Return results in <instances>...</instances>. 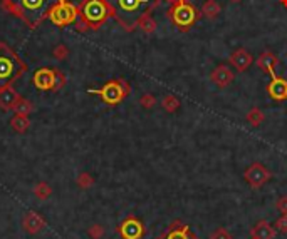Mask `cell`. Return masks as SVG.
<instances>
[{
    "label": "cell",
    "mask_w": 287,
    "mask_h": 239,
    "mask_svg": "<svg viewBox=\"0 0 287 239\" xmlns=\"http://www.w3.org/2000/svg\"><path fill=\"white\" fill-rule=\"evenodd\" d=\"M277 207H279V211L282 214L287 216V198H281L279 202H277Z\"/></svg>",
    "instance_id": "44dd1931"
},
{
    "label": "cell",
    "mask_w": 287,
    "mask_h": 239,
    "mask_svg": "<svg viewBox=\"0 0 287 239\" xmlns=\"http://www.w3.org/2000/svg\"><path fill=\"white\" fill-rule=\"evenodd\" d=\"M277 62H279V59L276 57V55L272 54V52H264V54H260L259 55V59H257V65L262 71H265L267 74H271V77L274 79V77H277L276 76V71H274V67L277 65Z\"/></svg>",
    "instance_id": "4fadbf2b"
},
{
    "label": "cell",
    "mask_w": 287,
    "mask_h": 239,
    "mask_svg": "<svg viewBox=\"0 0 287 239\" xmlns=\"http://www.w3.org/2000/svg\"><path fill=\"white\" fill-rule=\"evenodd\" d=\"M210 239H232V238H230V234L225 231L224 228H219V229H215L214 231V234H212Z\"/></svg>",
    "instance_id": "d6986e66"
},
{
    "label": "cell",
    "mask_w": 287,
    "mask_h": 239,
    "mask_svg": "<svg viewBox=\"0 0 287 239\" xmlns=\"http://www.w3.org/2000/svg\"><path fill=\"white\" fill-rule=\"evenodd\" d=\"M17 15H20L30 27H36L56 5L57 0H10Z\"/></svg>",
    "instance_id": "7a4b0ae2"
},
{
    "label": "cell",
    "mask_w": 287,
    "mask_h": 239,
    "mask_svg": "<svg viewBox=\"0 0 287 239\" xmlns=\"http://www.w3.org/2000/svg\"><path fill=\"white\" fill-rule=\"evenodd\" d=\"M54 80H56V72L51 71V69H41V71L36 72L34 76V82L39 89L42 90H49L54 87Z\"/></svg>",
    "instance_id": "7c38bea8"
},
{
    "label": "cell",
    "mask_w": 287,
    "mask_h": 239,
    "mask_svg": "<svg viewBox=\"0 0 287 239\" xmlns=\"http://www.w3.org/2000/svg\"><path fill=\"white\" fill-rule=\"evenodd\" d=\"M267 92L274 101H286L287 99V80L282 77H274L267 85Z\"/></svg>",
    "instance_id": "8fae6325"
},
{
    "label": "cell",
    "mask_w": 287,
    "mask_h": 239,
    "mask_svg": "<svg viewBox=\"0 0 287 239\" xmlns=\"http://www.w3.org/2000/svg\"><path fill=\"white\" fill-rule=\"evenodd\" d=\"M25 65L17 54L5 43H0V87L14 82L24 72Z\"/></svg>",
    "instance_id": "3957f363"
},
{
    "label": "cell",
    "mask_w": 287,
    "mask_h": 239,
    "mask_svg": "<svg viewBox=\"0 0 287 239\" xmlns=\"http://www.w3.org/2000/svg\"><path fill=\"white\" fill-rule=\"evenodd\" d=\"M254 236L255 239H274V236H276V231H274V228H271L265 221H262L260 224H257L254 228Z\"/></svg>",
    "instance_id": "5bb4252c"
},
{
    "label": "cell",
    "mask_w": 287,
    "mask_h": 239,
    "mask_svg": "<svg viewBox=\"0 0 287 239\" xmlns=\"http://www.w3.org/2000/svg\"><path fill=\"white\" fill-rule=\"evenodd\" d=\"M140 233H141V228H140V224H138L136 221H128V223L124 224V228H123V234L129 239H134Z\"/></svg>",
    "instance_id": "2e32d148"
},
{
    "label": "cell",
    "mask_w": 287,
    "mask_h": 239,
    "mask_svg": "<svg viewBox=\"0 0 287 239\" xmlns=\"http://www.w3.org/2000/svg\"><path fill=\"white\" fill-rule=\"evenodd\" d=\"M111 15L124 29L133 30L151 10L158 7L160 0H106Z\"/></svg>",
    "instance_id": "6da1fadb"
},
{
    "label": "cell",
    "mask_w": 287,
    "mask_h": 239,
    "mask_svg": "<svg viewBox=\"0 0 287 239\" xmlns=\"http://www.w3.org/2000/svg\"><path fill=\"white\" fill-rule=\"evenodd\" d=\"M170 239H186V238L183 236V234H180V233H175V234H173V236L170 238Z\"/></svg>",
    "instance_id": "7402d4cb"
},
{
    "label": "cell",
    "mask_w": 287,
    "mask_h": 239,
    "mask_svg": "<svg viewBox=\"0 0 287 239\" xmlns=\"http://www.w3.org/2000/svg\"><path fill=\"white\" fill-rule=\"evenodd\" d=\"M111 15V10L108 7L106 0H86L81 5V17L89 27H99L108 17Z\"/></svg>",
    "instance_id": "277c9868"
},
{
    "label": "cell",
    "mask_w": 287,
    "mask_h": 239,
    "mask_svg": "<svg viewBox=\"0 0 287 239\" xmlns=\"http://www.w3.org/2000/svg\"><path fill=\"white\" fill-rule=\"evenodd\" d=\"M247 119L250 120V124H252V125H257V124H260V122H262V119H264V114H262V112L259 111V109H254V111H252L250 114L247 116Z\"/></svg>",
    "instance_id": "ac0fdd59"
},
{
    "label": "cell",
    "mask_w": 287,
    "mask_h": 239,
    "mask_svg": "<svg viewBox=\"0 0 287 239\" xmlns=\"http://www.w3.org/2000/svg\"><path fill=\"white\" fill-rule=\"evenodd\" d=\"M220 10H222V7L217 0H207L202 7V14L205 15L207 19H215V17L220 14Z\"/></svg>",
    "instance_id": "9a60e30c"
},
{
    "label": "cell",
    "mask_w": 287,
    "mask_h": 239,
    "mask_svg": "<svg viewBox=\"0 0 287 239\" xmlns=\"http://www.w3.org/2000/svg\"><path fill=\"white\" fill-rule=\"evenodd\" d=\"M230 2H235L237 3V2H240V0H230Z\"/></svg>",
    "instance_id": "603a6c76"
},
{
    "label": "cell",
    "mask_w": 287,
    "mask_h": 239,
    "mask_svg": "<svg viewBox=\"0 0 287 239\" xmlns=\"http://www.w3.org/2000/svg\"><path fill=\"white\" fill-rule=\"evenodd\" d=\"M170 17H172L173 24H175L178 29L186 30L197 22L198 14H197V8L186 2V0H176V2L173 3V7L170 8Z\"/></svg>",
    "instance_id": "5b68a950"
},
{
    "label": "cell",
    "mask_w": 287,
    "mask_h": 239,
    "mask_svg": "<svg viewBox=\"0 0 287 239\" xmlns=\"http://www.w3.org/2000/svg\"><path fill=\"white\" fill-rule=\"evenodd\" d=\"M163 107H165V111H168V112H175L176 109L180 107V102H178V99L175 95H168V97L163 99Z\"/></svg>",
    "instance_id": "e0dca14e"
},
{
    "label": "cell",
    "mask_w": 287,
    "mask_h": 239,
    "mask_svg": "<svg viewBox=\"0 0 287 239\" xmlns=\"http://www.w3.org/2000/svg\"><path fill=\"white\" fill-rule=\"evenodd\" d=\"M77 15H79V12H77V8L72 3L66 2V0H57L56 5L47 14V19L54 25H57V27H64V25L72 24L77 19Z\"/></svg>",
    "instance_id": "8992f818"
},
{
    "label": "cell",
    "mask_w": 287,
    "mask_h": 239,
    "mask_svg": "<svg viewBox=\"0 0 287 239\" xmlns=\"http://www.w3.org/2000/svg\"><path fill=\"white\" fill-rule=\"evenodd\" d=\"M210 79L217 87L224 89V87H227L230 82L233 80V72L230 71L229 65H219V67H215L214 71H212Z\"/></svg>",
    "instance_id": "9c48e42d"
},
{
    "label": "cell",
    "mask_w": 287,
    "mask_h": 239,
    "mask_svg": "<svg viewBox=\"0 0 287 239\" xmlns=\"http://www.w3.org/2000/svg\"><path fill=\"white\" fill-rule=\"evenodd\" d=\"M128 92V87L124 85V82L121 80H113L108 82L103 89L99 90H91V94H99L103 97L104 102L108 104H118L123 101V97Z\"/></svg>",
    "instance_id": "52a82bcc"
},
{
    "label": "cell",
    "mask_w": 287,
    "mask_h": 239,
    "mask_svg": "<svg viewBox=\"0 0 287 239\" xmlns=\"http://www.w3.org/2000/svg\"><path fill=\"white\" fill-rule=\"evenodd\" d=\"M276 226H277V228L281 229L282 233H287V216H286V214L282 216L281 219L277 221V224H276Z\"/></svg>",
    "instance_id": "ffe728a7"
},
{
    "label": "cell",
    "mask_w": 287,
    "mask_h": 239,
    "mask_svg": "<svg viewBox=\"0 0 287 239\" xmlns=\"http://www.w3.org/2000/svg\"><path fill=\"white\" fill-rule=\"evenodd\" d=\"M271 174L265 169L262 164H252V166L245 171V181L252 186V189L262 188L265 182L269 181Z\"/></svg>",
    "instance_id": "ba28073f"
},
{
    "label": "cell",
    "mask_w": 287,
    "mask_h": 239,
    "mask_svg": "<svg viewBox=\"0 0 287 239\" xmlns=\"http://www.w3.org/2000/svg\"><path fill=\"white\" fill-rule=\"evenodd\" d=\"M252 62H254V57H252V54L247 49H237L230 55V64H232L233 67H235V71L238 72H243L245 69H249Z\"/></svg>",
    "instance_id": "30bf717a"
}]
</instances>
